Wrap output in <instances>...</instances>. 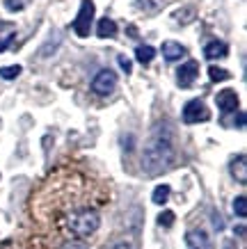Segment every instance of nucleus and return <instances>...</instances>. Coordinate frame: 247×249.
I'll list each match as a JSON object with an SVG mask.
<instances>
[{"label":"nucleus","mask_w":247,"mask_h":249,"mask_svg":"<svg viewBox=\"0 0 247 249\" xmlns=\"http://www.w3.org/2000/svg\"><path fill=\"white\" fill-rule=\"evenodd\" d=\"M96 185L78 172H60L51 176L32 196V215L60 233L64 222L82 211L96 208Z\"/></svg>","instance_id":"f257e3e1"},{"label":"nucleus","mask_w":247,"mask_h":249,"mask_svg":"<svg viewBox=\"0 0 247 249\" xmlns=\"http://www.w3.org/2000/svg\"><path fill=\"white\" fill-rule=\"evenodd\" d=\"M172 158H174V149H172V142L167 135H160V133H153L149 137V142L144 146V153H142V169L149 176H156V174L165 172L167 167L172 165Z\"/></svg>","instance_id":"f03ea898"},{"label":"nucleus","mask_w":247,"mask_h":249,"mask_svg":"<svg viewBox=\"0 0 247 249\" xmlns=\"http://www.w3.org/2000/svg\"><path fill=\"white\" fill-rule=\"evenodd\" d=\"M94 12H96L94 2H92V0H82L80 9H78V16H76V21H74V32L78 35V37H90Z\"/></svg>","instance_id":"7ed1b4c3"},{"label":"nucleus","mask_w":247,"mask_h":249,"mask_svg":"<svg viewBox=\"0 0 247 249\" xmlns=\"http://www.w3.org/2000/svg\"><path fill=\"white\" fill-rule=\"evenodd\" d=\"M114 87H117V76H114V71L110 69H101L94 80H92V91L98 94V96H108V94H113Z\"/></svg>","instance_id":"20e7f679"},{"label":"nucleus","mask_w":247,"mask_h":249,"mask_svg":"<svg viewBox=\"0 0 247 249\" xmlns=\"http://www.w3.org/2000/svg\"><path fill=\"white\" fill-rule=\"evenodd\" d=\"M209 117H210L209 107L204 106V101H199V98H192V101H188L186 106H183V121H186V124L209 121Z\"/></svg>","instance_id":"39448f33"},{"label":"nucleus","mask_w":247,"mask_h":249,"mask_svg":"<svg viewBox=\"0 0 247 249\" xmlns=\"http://www.w3.org/2000/svg\"><path fill=\"white\" fill-rule=\"evenodd\" d=\"M197 76H199V64H197L195 60H190L179 67V71H176V83H179V87H192Z\"/></svg>","instance_id":"423d86ee"},{"label":"nucleus","mask_w":247,"mask_h":249,"mask_svg":"<svg viewBox=\"0 0 247 249\" xmlns=\"http://www.w3.org/2000/svg\"><path fill=\"white\" fill-rule=\"evenodd\" d=\"M186 245L188 249H210V238L202 229H192L186 233Z\"/></svg>","instance_id":"0eeeda50"},{"label":"nucleus","mask_w":247,"mask_h":249,"mask_svg":"<svg viewBox=\"0 0 247 249\" xmlns=\"http://www.w3.org/2000/svg\"><path fill=\"white\" fill-rule=\"evenodd\" d=\"M217 107L222 110V112H233L236 107H238V94L233 89H222V91H217Z\"/></svg>","instance_id":"6e6552de"},{"label":"nucleus","mask_w":247,"mask_h":249,"mask_svg":"<svg viewBox=\"0 0 247 249\" xmlns=\"http://www.w3.org/2000/svg\"><path fill=\"white\" fill-rule=\"evenodd\" d=\"M186 55H188V51L181 44H176V41H165L163 44V57L167 62H179Z\"/></svg>","instance_id":"1a4fd4ad"},{"label":"nucleus","mask_w":247,"mask_h":249,"mask_svg":"<svg viewBox=\"0 0 247 249\" xmlns=\"http://www.w3.org/2000/svg\"><path fill=\"white\" fill-rule=\"evenodd\" d=\"M231 176L240 183V185H245L247 183V160H245L243 153H240L238 158L231 160Z\"/></svg>","instance_id":"9d476101"},{"label":"nucleus","mask_w":247,"mask_h":249,"mask_svg":"<svg viewBox=\"0 0 247 249\" xmlns=\"http://www.w3.org/2000/svg\"><path fill=\"white\" fill-rule=\"evenodd\" d=\"M227 53H229L227 44L217 41V39H213V41H209V44L204 46V57H209V60H217V57H225Z\"/></svg>","instance_id":"9b49d317"},{"label":"nucleus","mask_w":247,"mask_h":249,"mask_svg":"<svg viewBox=\"0 0 247 249\" xmlns=\"http://www.w3.org/2000/svg\"><path fill=\"white\" fill-rule=\"evenodd\" d=\"M96 35H98V39H110V37H114L117 35V23L113 21V18H101L98 21V25H96Z\"/></svg>","instance_id":"f8f14e48"},{"label":"nucleus","mask_w":247,"mask_h":249,"mask_svg":"<svg viewBox=\"0 0 247 249\" xmlns=\"http://www.w3.org/2000/svg\"><path fill=\"white\" fill-rule=\"evenodd\" d=\"M153 57H156V48H153V46L144 44V46H137V48H135V60L140 62V64H144V67H147Z\"/></svg>","instance_id":"ddd939ff"},{"label":"nucleus","mask_w":247,"mask_h":249,"mask_svg":"<svg viewBox=\"0 0 247 249\" xmlns=\"http://www.w3.org/2000/svg\"><path fill=\"white\" fill-rule=\"evenodd\" d=\"M151 199H153V204L163 206L167 199H170V185H158L156 190H153V195H151Z\"/></svg>","instance_id":"4468645a"},{"label":"nucleus","mask_w":247,"mask_h":249,"mask_svg":"<svg viewBox=\"0 0 247 249\" xmlns=\"http://www.w3.org/2000/svg\"><path fill=\"white\" fill-rule=\"evenodd\" d=\"M23 69L19 64H12V67H0V78L2 80H14V78L21 76Z\"/></svg>","instance_id":"2eb2a0df"},{"label":"nucleus","mask_w":247,"mask_h":249,"mask_svg":"<svg viewBox=\"0 0 247 249\" xmlns=\"http://www.w3.org/2000/svg\"><path fill=\"white\" fill-rule=\"evenodd\" d=\"M209 76L213 83H222V80H227L229 78V71L227 69H220V67H210L209 69Z\"/></svg>","instance_id":"dca6fc26"},{"label":"nucleus","mask_w":247,"mask_h":249,"mask_svg":"<svg viewBox=\"0 0 247 249\" xmlns=\"http://www.w3.org/2000/svg\"><path fill=\"white\" fill-rule=\"evenodd\" d=\"M233 213H236L238 217H245L247 215V199L243 195L233 199Z\"/></svg>","instance_id":"f3484780"},{"label":"nucleus","mask_w":247,"mask_h":249,"mask_svg":"<svg viewBox=\"0 0 247 249\" xmlns=\"http://www.w3.org/2000/svg\"><path fill=\"white\" fill-rule=\"evenodd\" d=\"M28 2L30 0H5V9L7 12H23V9L28 7Z\"/></svg>","instance_id":"a211bd4d"},{"label":"nucleus","mask_w":247,"mask_h":249,"mask_svg":"<svg viewBox=\"0 0 247 249\" xmlns=\"http://www.w3.org/2000/svg\"><path fill=\"white\" fill-rule=\"evenodd\" d=\"M174 219H176V215H174L172 211H163L160 215H158V224L165 227V229H170L174 224Z\"/></svg>","instance_id":"6ab92c4d"},{"label":"nucleus","mask_w":247,"mask_h":249,"mask_svg":"<svg viewBox=\"0 0 247 249\" xmlns=\"http://www.w3.org/2000/svg\"><path fill=\"white\" fill-rule=\"evenodd\" d=\"M12 39H14V30H12V28H7V30H5V35H0V53H2V51H7L9 44H12Z\"/></svg>","instance_id":"aec40b11"},{"label":"nucleus","mask_w":247,"mask_h":249,"mask_svg":"<svg viewBox=\"0 0 247 249\" xmlns=\"http://www.w3.org/2000/svg\"><path fill=\"white\" fill-rule=\"evenodd\" d=\"M60 249H90L85 240H64L60 245Z\"/></svg>","instance_id":"412c9836"},{"label":"nucleus","mask_w":247,"mask_h":249,"mask_svg":"<svg viewBox=\"0 0 247 249\" xmlns=\"http://www.w3.org/2000/svg\"><path fill=\"white\" fill-rule=\"evenodd\" d=\"M117 62H119V67H121V71H126V73H131V60H128L126 55H119V57H117Z\"/></svg>","instance_id":"4be33fe9"},{"label":"nucleus","mask_w":247,"mask_h":249,"mask_svg":"<svg viewBox=\"0 0 247 249\" xmlns=\"http://www.w3.org/2000/svg\"><path fill=\"white\" fill-rule=\"evenodd\" d=\"M113 249H133V247H131V242H117Z\"/></svg>","instance_id":"5701e85b"},{"label":"nucleus","mask_w":247,"mask_h":249,"mask_svg":"<svg viewBox=\"0 0 247 249\" xmlns=\"http://www.w3.org/2000/svg\"><path fill=\"white\" fill-rule=\"evenodd\" d=\"M238 126H240V128L245 126V114H238Z\"/></svg>","instance_id":"b1692460"}]
</instances>
